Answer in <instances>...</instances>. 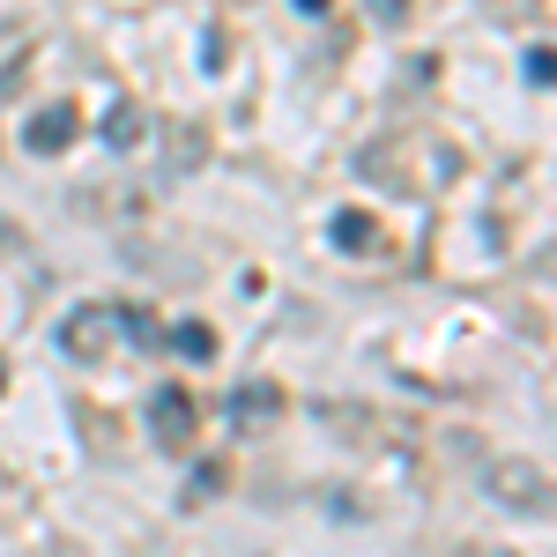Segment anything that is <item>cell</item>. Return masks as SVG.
Listing matches in <instances>:
<instances>
[{"label":"cell","mask_w":557,"mask_h":557,"mask_svg":"<svg viewBox=\"0 0 557 557\" xmlns=\"http://www.w3.org/2000/svg\"><path fill=\"white\" fill-rule=\"evenodd\" d=\"M149 431H157L164 446H186V438H194V394H178V386L149 394Z\"/></svg>","instance_id":"5"},{"label":"cell","mask_w":557,"mask_h":557,"mask_svg":"<svg viewBox=\"0 0 557 557\" xmlns=\"http://www.w3.org/2000/svg\"><path fill=\"white\" fill-rule=\"evenodd\" d=\"M120 335H127V343H164L157 312H141V305H120Z\"/></svg>","instance_id":"10"},{"label":"cell","mask_w":557,"mask_h":557,"mask_svg":"<svg viewBox=\"0 0 557 557\" xmlns=\"http://www.w3.org/2000/svg\"><path fill=\"white\" fill-rule=\"evenodd\" d=\"M97 127H104V149H141V141H149V112H141L134 97H112Z\"/></svg>","instance_id":"6"},{"label":"cell","mask_w":557,"mask_h":557,"mask_svg":"<svg viewBox=\"0 0 557 557\" xmlns=\"http://www.w3.org/2000/svg\"><path fill=\"white\" fill-rule=\"evenodd\" d=\"M223 483H231V469H223V461H201V469L186 475V498H178V506H186V513H201V506H209Z\"/></svg>","instance_id":"7"},{"label":"cell","mask_w":557,"mask_h":557,"mask_svg":"<svg viewBox=\"0 0 557 557\" xmlns=\"http://www.w3.org/2000/svg\"><path fill=\"white\" fill-rule=\"evenodd\" d=\"M483 491L498 506H513V513H550V475L535 469V461H498V469L483 475Z\"/></svg>","instance_id":"1"},{"label":"cell","mask_w":557,"mask_h":557,"mask_svg":"<svg viewBox=\"0 0 557 557\" xmlns=\"http://www.w3.org/2000/svg\"><path fill=\"white\" fill-rule=\"evenodd\" d=\"M0 386H8V364H0Z\"/></svg>","instance_id":"13"},{"label":"cell","mask_w":557,"mask_h":557,"mask_svg":"<svg viewBox=\"0 0 557 557\" xmlns=\"http://www.w3.org/2000/svg\"><path fill=\"white\" fill-rule=\"evenodd\" d=\"M298 8H305V15H327V8H335V0H298Z\"/></svg>","instance_id":"12"},{"label":"cell","mask_w":557,"mask_h":557,"mask_svg":"<svg viewBox=\"0 0 557 557\" xmlns=\"http://www.w3.org/2000/svg\"><path fill=\"white\" fill-rule=\"evenodd\" d=\"M372 238H380V223H372L364 209H343V215H335V246H343V253H364Z\"/></svg>","instance_id":"8"},{"label":"cell","mask_w":557,"mask_h":557,"mask_svg":"<svg viewBox=\"0 0 557 557\" xmlns=\"http://www.w3.org/2000/svg\"><path fill=\"white\" fill-rule=\"evenodd\" d=\"M75 127H83V112L60 97V104H45V112H30V127H23V149L30 157H60L67 141H75Z\"/></svg>","instance_id":"3"},{"label":"cell","mask_w":557,"mask_h":557,"mask_svg":"<svg viewBox=\"0 0 557 557\" xmlns=\"http://www.w3.org/2000/svg\"><path fill=\"white\" fill-rule=\"evenodd\" d=\"M223 417H231V431H260L268 417H283V386H275V380H246L238 394H231Z\"/></svg>","instance_id":"4"},{"label":"cell","mask_w":557,"mask_h":557,"mask_svg":"<svg viewBox=\"0 0 557 557\" xmlns=\"http://www.w3.org/2000/svg\"><path fill=\"white\" fill-rule=\"evenodd\" d=\"M520 75H528V89H550V75H557V52H550V45H528V67H520Z\"/></svg>","instance_id":"11"},{"label":"cell","mask_w":557,"mask_h":557,"mask_svg":"<svg viewBox=\"0 0 557 557\" xmlns=\"http://www.w3.org/2000/svg\"><path fill=\"white\" fill-rule=\"evenodd\" d=\"M112 335H120V312H112V305H75V312L60 320V349H67V357H104Z\"/></svg>","instance_id":"2"},{"label":"cell","mask_w":557,"mask_h":557,"mask_svg":"<svg viewBox=\"0 0 557 557\" xmlns=\"http://www.w3.org/2000/svg\"><path fill=\"white\" fill-rule=\"evenodd\" d=\"M172 349L186 357V364H209V357H215V327H201V320H186V327H172Z\"/></svg>","instance_id":"9"}]
</instances>
